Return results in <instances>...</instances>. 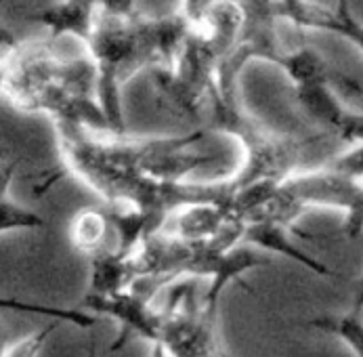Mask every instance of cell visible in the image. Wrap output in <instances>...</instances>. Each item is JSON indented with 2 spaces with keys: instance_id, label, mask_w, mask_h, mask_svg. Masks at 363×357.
<instances>
[{
  "instance_id": "1",
  "label": "cell",
  "mask_w": 363,
  "mask_h": 357,
  "mask_svg": "<svg viewBox=\"0 0 363 357\" xmlns=\"http://www.w3.org/2000/svg\"><path fill=\"white\" fill-rule=\"evenodd\" d=\"M61 160L67 172L82 179L111 210L128 212L143 229L145 242L154 238L166 219L181 208L225 204L233 190L227 183L196 185L185 177L214 158L194 152L204 131L164 139L95 137L74 124H55Z\"/></svg>"
},
{
  "instance_id": "2",
  "label": "cell",
  "mask_w": 363,
  "mask_h": 357,
  "mask_svg": "<svg viewBox=\"0 0 363 357\" xmlns=\"http://www.w3.org/2000/svg\"><path fill=\"white\" fill-rule=\"evenodd\" d=\"M189 30L183 15L147 19L137 13L135 2H97L86 47L97 67V101L111 135H126L120 87L145 67L172 70Z\"/></svg>"
},
{
  "instance_id": "3",
  "label": "cell",
  "mask_w": 363,
  "mask_h": 357,
  "mask_svg": "<svg viewBox=\"0 0 363 357\" xmlns=\"http://www.w3.org/2000/svg\"><path fill=\"white\" fill-rule=\"evenodd\" d=\"M2 97L21 111H45L55 124L109 133L97 101V67L91 57H63L55 40L17 45L4 57Z\"/></svg>"
},
{
  "instance_id": "4",
  "label": "cell",
  "mask_w": 363,
  "mask_h": 357,
  "mask_svg": "<svg viewBox=\"0 0 363 357\" xmlns=\"http://www.w3.org/2000/svg\"><path fill=\"white\" fill-rule=\"evenodd\" d=\"M242 236L244 223L233 219H227L218 234L204 240H183L172 234H156L126 260L128 290L150 305L162 286L177 282L181 275L208 278L210 288L202 301L208 311L216 313L218 299L229 282L240 280L248 269L269 265L267 258L240 246Z\"/></svg>"
},
{
  "instance_id": "5",
  "label": "cell",
  "mask_w": 363,
  "mask_h": 357,
  "mask_svg": "<svg viewBox=\"0 0 363 357\" xmlns=\"http://www.w3.org/2000/svg\"><path fill=\"white\" fill-rule=\"evenodd\" d=\"M181 11L191 30L179 49L177 63L172 70H150V76L166 107L202 131L208 93L220 61L238 38L242 6L240 2H183Z\"/></svg>"
},
{
  "instance_id": "6",
  "label": "cell",
  "mask_w": 363,
  "mask_h": 357,
  "mask_svg": "<svg viewBox=\"0 0 363 357\" xmlns=\"http://www.w3.org/2000/svg\"><path fill=\"white\" fill-rule=\"evenodd\" d=\"M208 116L202 131H220L233 135L246 150L242 170L229 181L231 190H242L259 181L281 183L296 175L298 168L328 164L345 145L334 135L313 131L307 135H275L260 122L242 111L240 103L225 101L216 84L208 93Z\"/></svg>"
},
{
  "instance_id": "7",
  "label": "cell",
  "mask_w": 363,
  "mask_h": 357,
  "mask_svg": "<svg viewBox=\"0 0 363 357\" xmlns=\"http://www.w3.org/2000/svg\"><path fill=\"white\" fill-rule=\"evenodd\" d=\"M307 206L342 208L347 212L342 227L345 234L355 240L363 231V181L345 177L325 166L296 172L294 177L277 183L269 202L248 223L269 221L288 229Z\"/></svg>"
},
{
  "instance_id": "8",
  "label": "cell",
  "mask_w": 363,
  "mask_h": 357,
  "mask_svg": "<svg viewBox=\"0 0 363 357\" xmlns=\"http://www.w3.org/2000/svg\"><path fill=\"white\" fill-rule=\"evenodd\" d=\"M216 313L208 311L196 282L174 284L160 311L157 343L172 357H223L216 334Z\"/></svg>"
},
{
  "instance_id": "9",
  "label": "cell",
  "mask_w": 363,
  "mask_h": 357,
  "mask_svg": "<svg viewBox=\"0 0 363 357\" xmlns=\"http://www.w3.org/2000/svg\"><path fill=\"white\" fill-rule=\"evenodd\" d=\"M242 26L238 38L216 70V91L225 101L238 103V78L250 59H264L281 67L286 53L277 40V2H240Z\"/></svg>"
},
{
  "instance_id": "10",
  "label": "cell",
  "mask_w": 363,
  "mask_h": 357,
  "mask_svg": "<svg viewBox=\"0 0 363 357\" xmlns=\"http://www.w3.org/2000/svg\"><path fill=\"white\" fill-rule=\"evenodd\" d=\"M294 99L317 131L334 135L345 145L363 143V116L349 114L325 82H305L294 87Z\"/></svg>"
},
{
  "instance_id": "11",
  "label": "cell",
  "mask_w": 363,
  "mask_h": 357,
  "mask_svg": "<svg viewBox=\"0 0 363 357\" xmlns=\"http://www.w3.org/2000/svg\"><path fill=\"white\" fill-rule=\"evenodd\" d=\"M82 307L95 311V313H107L120 319V336L113 345H109V351H120L133 334L143 336L152 343H157L160 334V313L152 311L145 301L135 297L130 290H120L107 297H86Z\"/></svg>"
},
{
  "instance_id": "12",
  "label": "cell",
  "mask_w": 363,
  "mask_h": 357,
  "mask_svg": "<svg viewBox=\"0 0 363 357\" xmlns=\"http://www.w3.org/2000/svg\"><path fill=\"white\" fill-rule=\"evenodd\" d=\"M279 17L301 30H328L349 38L363 53V26L353 19L347 2H277Z\"/></svg>"
},
{
  "instance_id": "13",
  "label": "cell",
  "mask_w": 363,
  "mask_h": 357,
  "mask_svg": "<svg viewBox=\"0 0 363 357\" xmlns=\"http://www.w3.org/2000/svg\"><path fill=\"white\" fill-rule=\"evenodd\" d=\"M281 67L292 78L294 87L305 82H325L334 93L345 99H355L363 95V87L355 78L342 74L340 70H334L319 53L307 45L298 47L296 51L286 53Z\"/></svg>"
},
{
  "instance_id": "14",
  "label": "cell",
  "mask_w": 363,
  "mask_h": 357,
  "mask_svg": "<svg viewBox=\"0 0 363 357\" xmlns=\"http://www.w3.org/2000/svg\"><path fill=\"white\" fill-rule=\"evenodd\" d=\"M34 19L51 30V40L61 34H74L89 43L97 21V2H52Z\"/></svg>"
},
{
  "instance_id": "15",
  "label": "cell",
  "mask_w": 363,
  "mask_h": 357,
  "mask_svg": "<svg viewBox=\"0 0 363 357\" xmlns=\"http://www.w3.org/2000/svg\"><path fill=\"white\" fill-rule=\"evenodd\" d=\"M242 242L255 244V246L267 248V251H277V253H281V255L290 256L292 260L301 263L303 267L311 269L313 273H317V275L338 278V273H336L334 269H330L328 265H323L321 260L313 258V256H309L307 253L298 251V248L286 238V227H281V225H275V223H269V221L248 223V225H244Z\"/></svg>"
},
{
  "instance_id": "16",
  "label": "cell",
  "mask_w": 363,
  "mask_h": 357,
  "mask_svg": "<svg viewBox=\"0 0 363 357\" xmlns=\"http://www.w3.org/2000/svg\"><path fill=\"white\" fill-rule=\"evenodd\" d=\"M111 225L105 216L104 208H84L80 210L69 225L72 246L91 258L107 253V236L111 234Z\"/></svg>"
},
{
  "instance_id": "17",
  "label": "cell",
  "mask_w": 363,
  "mask_h": 357,
  "mask_svg": "<svg viewBox=\"0 0 363 357\" xmlns=\"http://www.w3.org/2000/svg\"><path fill=\"white\" fill-rule=\"evenodd\" d=\"M225 204H198L187 206L179 210V216L174 221V234L183 240H204L212 238L220 231V227L227 223Z\"/></svg>"
},
{
  "instance_id": "18",
  "label": "cell",
  "mask_w": 363,
  "mask_h": 357,
  "mask_svg": "<svg viewBox=\"0 0 363 357\" xmlns=\"http://www.w3.org/2000/svg\"><path fill=\"white\" fill-rule=\"evenodd\" d=\"M19 166V160H13L4 166H0V231H11V229H36L45 227L47 221L21 206H17L13 200H9V185Z\"/></svg>"
},
{
  "instance_id": "19",
  "label": "cell",
  "mask_w": 363,
  "mask_h": 357,
  "mask_svg": "<svg viewBox=\"0 0 363 357\" xmlns=\"http://www.w3.org/2000/svg\"><path fill=\"white\" fill-rule=\"evenodd\" d=\"M309 326L313 328H321L325 332H332L336 334L338 339H342L353 351L355 356L363 357V324L362 319L357 315H323V317H317V319H311Z\"/></svg>"
},
{
  "instance_id": "20",
  "label": "cell",
  "mask_w": 363,
  "mask_h": 357,
  "mask_svg": "<svg viewBox=\"0 0 363 357\" xmlns=\"http://www.w3.org/2000/svg\"><path fill=\"white\" fill-rule=\"evenodd\" d=\"M325 168L334 170V172H340L345 177H351V179H357L363 181V143L362 145H355L353 150L349 152L338 153L336 158H332Z\"/></svg>"
},
{
  "instance_id": "21",
  "label": "cell",
  "mask_w": 363,
  "mask_h": 357,
  "mask_svg": "<svg viewBox=\"0 0 363 357\" xmlns=\"http://www.w3.org/2000/svg\"><path fill=\"white\" fill-rule=\"evenodd\" d=\"M363 311V278H359L355 282V290H353V309H351V315H362Z\"/></svg>"
},
{
  "instance_id": "22",
  "label": "cell",
  "mask_w": 363,
  "mask_h": 357,
  "mask_svg": "<svg viewBox=\"0 0 363 357\" xmlns=\"http://www.w3.org/2000/svg\"><path fill=\"white\" fill-rule=\"evenodd\" d=\"M17 45H19V43H17V38L13 36V32H9L6 28H0V47H2V49H11V51H13Z\"/></svg>"
},
{
  "instance_id": "23",
  "label": "cell",
  "mask_w": 363,
  "mask_h": 357,
  "mask_svg": "<svg viewBox=\"0 0 363 357\" xmlns=\"http://www.w3.org/2000/svg\"><path fill=\"white\" fill-rule=\"evenodd\" d=\"M89 357H95V341L91 339V343H89Z\"/></svg>"
}]
</instances>
